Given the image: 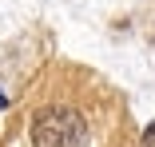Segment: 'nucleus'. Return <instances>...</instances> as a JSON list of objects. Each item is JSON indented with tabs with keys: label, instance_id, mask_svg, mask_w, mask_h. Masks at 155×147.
<instances>
[{
	"label": "nucleus",
	"instance_id": "nucleus-3",
	"mask_svg": "<svg viewBox=\"0 0 155 147\" xmlns=\"http://www.w3.org/2000/svg\"><path fill=\"white\" fill-rule=\"evenodd\" d=\"M0 107H4V96H0Z\"/></svg>",
	"mask_w": 155,
	"mask_h": 147
},
{
	"label": "nucleus",
	"instance_id": "nucleus-1",
	"mask_svg": "<svg viewBox=\"0 0 155 147\" xmlns=\"http://www.w3.org/2000/svg\"><path fill=\"white\" fill-rule=\"evenodd\" d=\"M32 147H87L91 119L68 100H48L32 115Z\"/></svg>",
	"mask_w": 155,
	"mask_h": 147
},
{
	"label": "nucleus",
	"instance_id": "nucleus-2",
	"mask_svg": "<svg viewBox=\"0 0 155 147\" xmlns=\"http://www.w3.org/2000/svg\"><path fill=\"white\" fill-rule=\"evenodd\" d=\"M143 147H155V123H151V127L143 131Z\"/></svg>",
	"mask_w": 155,
	"mask_h": 147
}]
</instances>
